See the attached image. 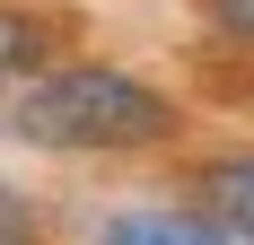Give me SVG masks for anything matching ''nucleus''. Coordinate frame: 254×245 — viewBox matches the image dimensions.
Wrapping results in <instances>:
<instances>
[{
    "label": "nucleus",
    "mask_w": 254,
    "mask_h": 245,
    "mask_svg": "<svg viewBox=\"0 0 254 245\" xmlns=\"http://www.w3.org/2000/svg\"><path fill=\"white\" fill-rule=\"evenodd\" d=\"M9 131L35 149H149L176 131L167 97L140 88L131 70H97V61H79V70H53L35 79L18 105H9Z\"/></svg>",
    "instance_id": "f257e3e1"
},
{
    "label": "nucleus",
    "mask_w": 254,
    "mask_h": 245,
    "mask_svg": "<svg viewBox=\"0 0 254 245\" xmlns=\"http://www.w3.org/2000/svg\"><path fill=\"white\" fill-rule=\"evenodd\" d=\"M105 245H237L202 219V210H123L105 219Z\"/></svg>",
    "instance_id": "f03ea898"
},
{
    "label": "nucleus",
    "mask_w": 254,
    "mask_h": 245,
    "mask_svg": "<svg viewBox=\"0 0 254 245\" xmlns=\"http://www.w3.org/2000/svg\"><path fill=\"white\" fill-rule=\"evenodd\" d=\"M202 193H210V228L237 237V245H254V158H219L202 175Z\"/></svg>",
    "instance_id": "7ed1b4c3"
},
{
    "label": "nucleus",
    "mask_w": 254,
    "mask_h": 245,
    "mask_svg": "<svg viewBox=\"0 0 254 245\" xmlns=\"http://www.w3.org/2000/svg\"><path fill=\"white\" fill-rule=\"evenodd\" d=\"M26 61H44V26L18 18V9H0V70H26Z\"/></svg>",
    "instance_id": "20e7f679"
},
{
    "label": "nucleus",
    "mask_w": 254,
    "mask_h": 245,
    "mask_svg": "<svg viewBox=\"0 0 254 245\" xmlns=\"http://www.w3.org/2000/svg\"><path fill=\"white\" fill-rule=\"evenodd\" d=\"M0 245H35V210H26L9 184H0Z\"/></svg>",
    "instance_id": "39448f33"
},
{
    "label": "nucleus",
    "mask_w": 254,
    "mask_h": 245,
    "mask_svg": "<svg viewBox=\"0 0 254 245\" xmlns=\"http://www.w3.org/2000/svg\"><path fill=\"white\" fill-rule=\"evenodd\" d=\"M210 18L228 26V35H246V44H254V0H210Z\"/></svg>",
    "instance_id": "423d86ee"
}]
</instances>
